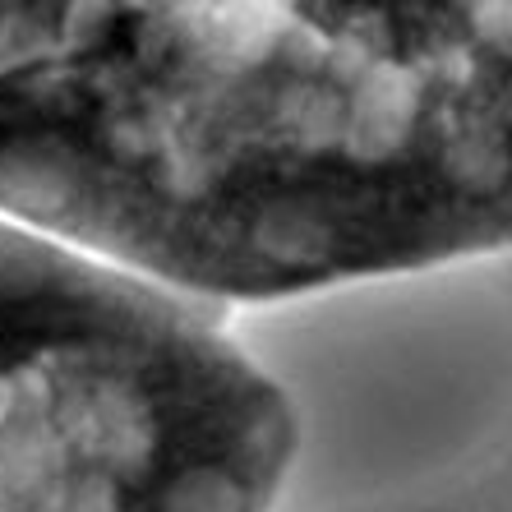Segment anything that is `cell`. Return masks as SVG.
<instances>
[{
    "label": "cell",
    "instance_id": "1",
    "mask_svg": "<svg viewBox=\"0 0 512 512\" xmlns=\"http://www.w3.org/2000/svg\"><path fill=\"white\" fill-rule=\"evenodd\" d=\"M0 213L231 314L512 250V0L10 5Z\"/></svg>",
    "mask_w": 512,
    "mask_h": 512
}]
</instances>
